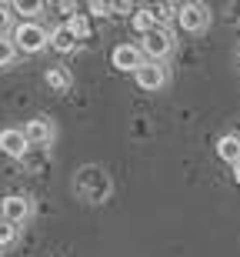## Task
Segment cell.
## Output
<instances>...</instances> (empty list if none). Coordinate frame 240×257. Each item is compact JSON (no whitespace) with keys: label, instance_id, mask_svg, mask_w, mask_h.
I'll use <instances>...</instances> for the list:
<instances>
[{"label":"cell","instance_id":"6da1fadb","mask_svg":"<svg viewBox=\"0 0 240 257\" xmlns=\"http://www.w3.org/2000/svg\"><path fill=\"white\" fill-rule=\"evenodd\" d=\"M74 191H77V197H84L87 204H104V200L110 197V191H114V184H110V174H107L104 167L87 164V167L77 171V177H74Z\"/></svg>","mask_w":240,"mask_h":257},{"label":"cell","instance_id":"7a4b0ae2","mask_svg":"<svg viewBox=\"0 0 240 257\" xmlns=\"http://www.w3.org/2000/svg\"><path fill=\"white\" fill-rule=\"evenodd\" d=\"M47 30L40 27V24H30V20H24L17 30H14V44H17V50H24V54H37V50L47 47Z\"/></svg>","mask_w":240,"mask_h":257},{"label":"cell","instance_id":"3957f363","mask_svg":"<svg viewBox=\"0 0 240 257\" xmlns=\"http://www.w3.org/2000/svg\"><path fill=\"white\" fill-rule=\"evenodd\" d=\"M170 47H173V34H170V27H163V24L157 30H150L147 37H140V50H144L150 60H157V64L170 54Z\"/></svg>","mask_w":240,"mask_h":257},{"label":"cell","instance_id":"277c9868","mask_svg":"<svg viewBox=\"0 0 240 257\" xmlns=\"http://www.w3.org/2000/svg\"><path fill=\"white\" fill-rule=\"evenodd\" d=\"M207 20H210V14L203 4H180L177 7V27L190 30V34H200L207 27Z\"/></svg>","mask_w":240,"mask_h":257},{"label":"cell","instance_id":"5b68a950","mask_svg":"<svg viewBox=\"0 0 240 257\" xmlns=\"http://www.w3.org/2000/svg\"><path fill=\"white\" fill-rule=\"evenodd\" d=\"M0 210H4V220L7 224H24L30 217V197L27 194H10V197H4Z\"/></svg>","mask_w":240,"mask_h":257},{"label":"cell","instance_id":"8992f818","mask_svg":"<svg viewBox=\"0 0 240 257\" xmlns=\"http://www.w3.org/2000/svg\"><path fill=\"white\" fill-rule=\"evenodd\" d=\"M147 60H144V50H140V44H120V47L114 50V67L117 70H140Z\"/></svg>","mask_w":240,"mask_h":257},{"label":"cell","instance_id":"52a82bcc","mask_svg":"<svg viewBox=\"0 0 240 257\" xmlns=\"http://www.w3.org/2000/svg\"><path fill=\"white\" fill-rule=\"evenodd\" d=\"M0 151L7 154V157H27V151H30L27 134L17 131V127H7V131H0Z\"/></svg>","mask_w":240,"mask_h":257},{"label":"cell","instance_id":"ba28073f","mask_svg":"<svg viewBox=\"0 0 240 257\" xmlns=\"http://www.w3.org/2000/svg\"><path fill=\"white\" fill-rule=\"evenodd\" d=\"M134 77H137V84L144 87V90H160V87L167 84V67L157 64V60H147Z\"/></svg>","mask_w":240,"mask_h":257},{"label":"cell","instance_id":"9c48e42d","mask_svg":"<svg viewBox=\"0 0 240 257\" xmlns=\"http://www.w3.org/2000/svg\"><path fill=\"white\" fill-rule=\"evenodd\" d=\"M24 134H27L30 147H44V144L54 137V124H50L47 117H34L27 127H24Z\"/></svg>","mask_w":240,"mask_h":257},{"label":"cell","instance_id":"30bf717a","mask_svg":"<svg viewBox=\"0 0 240 257\" xmlns=\"http://www.w3.org/2000/svg\"><path fill=\"white\" fill-rule=\"evenodd\" d=\"M217 157L233 164V167H240V134H227V137L217 141Z\"/></svg>","mask_w":240,"mask_h":257},{"label":"cell","instance_id":"8fae6325","mask_svg":"<svg viewBox=\"0 0 240 257\" xmlns=\"http://www.w3.org/2000/svg\"><path fill=\"white\" fill-rule=\"evenodd\" d=\"M44 80H47V87L54 94H67L70 87H74V77H70L67 67H50L47 74H44Z\"/></svg>","mask_w":240,"mask_h":257},{"label":"cell","instance_id":"7c38bea8","mask_svg":"<svg viewBox=\"0 0 240 257\" xmlns=\"http://www.w3.org/2000/svg\"><path fill=\"white\" fill-rule=\"evenodd\" d=\"M130 27H134L137 34H140V37H147L150 30H157V27H160V20H157L154 7H140V10L134 14V17H130Z\"/></svg>","mask_w":240,"mask_h":257},{"label":"cell","instance_id":"4fadbf2b","mask_svg":"<svg viewBox=\"0 0 240 257\" xmlns=\"http://www.w3.org/2000/svg\"><path fill=\"white\" fill-rule=\"evenodd\" d=\"M50 47L60 50V54H70V50L77 47V37H74V30H70L67 24L54 27V30H50Z\"/></svg>","mask_w":240,"mask_h":257},{"label":"cell","instance_id":"5bb4252c","mask_svg":"<svg viewBox=\"0 0 240 257\" xmlns=\"http://www.w3.org/2000/svg\"><path fill=\"white\" fill-rule=\"evenodd\" d=\"M67 27L74 30V37L77 40H90V20H87V14H70V20H67Z\"/></svg>","mask_w":240,"mask_h":257},{"label":"cell","instance_id":"9a60e30c","mask_svg":"<svg viewBox=\"0 0 240 257\" xmlns=\"http://www.w3.org/2000/svg\"><path fill=\"white\" fill-rule=\"evenodd\" d=\"M177 7H180V4H157V7H154L157 20H160L163 27H167V24H170V20H177Z\"/></svg>","mask_w":240,"mask_h":257},{"label":"cell","instance_id":"2e32d148","mask_svg":"<svg viewBox=\"0 0 240 257\" xmlns=\"http://www.w3.org/2000/svg\"><path fill=\"white\" fill-rule=\"evenodd\" d=\"M14 57H17V44L7 40V37H0V67H7Z\"/></svg>","mask_w":240,"mask_h":257},{"label":"cell","instance_id":"e0dca14e","mask_svg":"<svg viewBox=\"0 0 240 257\" xmlns=\"http://www.w3.org/2000/svg\"><path fill=\"white\" fill-rule=\"evenodd\" d=\"M10 7L17 10V14H24V17H30V14H37V10H44V4H37V0H14Z\"/></svg>","mask_w":240,"mask_h":257},{"label":"cell","instance_id":"ac0fdd59","mask_svg":"<svg viewBox=\"0 0 240 257\" xmlns=\"http://www.w3.org/2000/svg\"><path fill=\"white\" fill-rule=\"evenodd\" d=\"M14 237H17V230H14V224H7V220H0V247H7V244H14Z\"/></svg>","mask_w":240,"mask_h":257},{"label":"cell","instance_id":"d6986e66","mask_svg":"<svg viewBox=\"0 0 240 257\" xmlns=\"http://www.w3.org/2000/svg\"><path fill=\"white\" fill-rule=\"evenodd\" d=\"M90 10H94V17H110V14H114V4H100V0H94Z\"/></svg>","mask_w":240,"mask_h":257},{"label":"cell","instance_id":"ffe728a7","mask_svg":"<svg viewBox=\"0 0 240 257\" xmlns=\"http://www.w3.org/2000/svg\"><path fill=\"white\" fill-rule=\"evenodd\" d=\"M4 30H7V14H4V7H0V37H4Z\"/></svg>","mask_w":240,"mask_h":257},{"label":"cell","instance_id":"44dd1931","mask_svg":"<svg viewBox=\"0 0 240 257\" xmlns=\"http://www.w3.org/2000/svg\"><path fill=\"white\" fill-rule=\"evenodd\" d=\"M233 181H237V184H240V167H233Z\"/></svg>","mask_w":240,"mask_h":257},{"label":"cell","instance_id":"7402d4cb","mask_svg":"<svg viewBox=\"0 0 240 257\" xmlns=\"http://www.w3.org/2000/svg\"><path fill=\"white\" fill-rule=\"evenodd\" d=\"M237 60H240V50H237Z\"/></svg>","mask_w":240,"mask_h":257}]
</instances>
